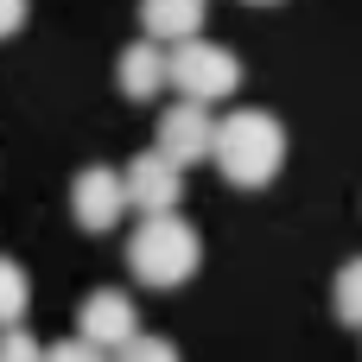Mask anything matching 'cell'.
Wrapping results in <instances>:
<instances>
[{
	"label": "cell",
	"instance_id": "obj_1",
	"mask_svg": "<svg viewBox=\"0 0 362 362\" xmlns=\"http://www.w3.org/2000/svg\"><path fill=\"white\" fill-rule=\"evenodd\" d=\"M210 159L223 165L229 185L261 191V185H274V172L286 165V127H280L267 108H242V115L216 121V146H210Z\"/></svg>",
	"mask_w": 362,
	"mask_h": 362
},
{
	"label": "cell",
	"instance_id": "obj_2",
	"mask_svg": "<svg viewBox=\"0 0 362 362\" xmlns=\"http://www.w3.org/2000/svg\"><path fill=\"white\" fill-rule=\"evenodd\" d=\"M127 267H134L140 286L172 293V286H185V280L204 267V242H197V229H191L185 216L153 210V216L134 229V242H127Z\"/></svg>",
	"mask_w": 362,
	"mask_h": 362
},
{
	"label": "cell",
	"instance_id": "obj_3",
	"mask_svg": "<svg viewBox=\"0 0 362 362\" xmlns=\"http://www.w3.org/2000/svg\"><path fill=\"white\" fill-rule=\"evenodd\" d=\"M165 83L178 95H191V102H223L242 83V64H235V51H223V45H210L197 32V38H178L165 51Z\"/></svg>",
	"mask_w": 362,
	"mask_h": 362
},
{
	"label": "cell",
	"instance_id": "obj_4",
	"mask_svg": "<svg viewBox=\"0 0 362 362\" xmlns=\"http://www.w3.org/2000/svg\"><path fill=\"white\" fill-rule=\"evenodd\" d=\"M210 146H216V121H210V102H178V108H165L159 115V153L172 159V165H204L210 159Z\"/></svg>",
	"mask_w": 362,
	"mask_h": 362
},
{
	"label": "cell",
	"instance_id": "obj_5",
	"mask_svg": "<svg viewBox=\"0 0 362 362\" xmlns=\"http://www.w3.org/2000/svg\"><path fill=\"white\" fill-rule=\"evenodd\" d=\"M121 185H127V204H134L140 216L178 210V197H185V165H172V159L153 146V153H134V165L121 172Z\"/></svg>",
	"mask_w": 362,
	"mask_h": 362
},
{
	"label": "cell",
	"instance_id": "obj_6",
	"mask_svg": "<svg viewBox=\"0 0 362 362\" xmlns=\"http://www.w3.org/2000/svg\"><path fill=\"white\" fill-rule=\"evenodd\" d=\"M70 210H76V223H83L89 235L115 229V223H121V210H127V185H121V172L89 165V172L70 185Z\"/></svg>",
	"mask_w": 362,
	"mask_h": 362
},
{
	"label": "cell",
	"instance_id": "obj_7",
	"mask_svg": "<svg viewBox=\"0 0 362 362\" xmlns=\"http://www.w3.org/2000/svg\"><path fill=\"white\" fill-rule=\"evenodd\" d=\"M76 331L102 350V356H115L127 337H134V299L121 293V286H102V293H89L83 299V312H76Z\"/></svg>",
	"mask_w": 362,
	"mask_h": 362
},
{
	"label": "cell",
	"instance_id": "obj_8",
	"mask_svg": "<svg viewBox=\"0 0 362 362\" xmlns=\"http://www.w3.org/2000/svg\"><path fill=\"white\" fill-rule=\"evenodd\" d=\"M115 83H121V95H127V102H153V95L165 89V51H159V38L127 45V51H121V64H115Z\"/></svg>",
	"mask_w": 362,
	"mask_h": 362
},
{
	"label": "cell",
	"instance_id": "obj_9",
	"mask_svg": "<svg viewBox=\"0 0 362 362\" xmlns=\"http://www.w3.org/2000/svg\"><path fill=\"white\" fill-rule=\"evenodd\" d=\"M204 0H140V25H146V38H159V45H178V38H197L204 32Z\"/></svg>",
	"mask_w": 362,
	"mask_h": 362
},
{
	"label": "cell",
	"instance_id": "obj_10",
	"mask_svg": "<svg viewBox=\"0 0 362 362\" xmlns=\"http://www.w3.org/2000/svg\"><path fill=\"white\" fill-rule=\"evenodd\" d=\"M331 305H337V325H356L362 331V255L344 261V274H337V286H331Z\"/></svg>",
	"mask_w": 362,
	"mask_h": 362
},
{
	"label": "cell",
	"instance_id": "obj_11",
	"mask_svg": "<svg viewBox=\"0 0 362 362\" xmlns=\"http://www.w3.org/2000/svg\"><path fill=\"white\" fill-rule=\"evenodd\" d=\"M25 299H32V286H25L19 261H6V255H0V331L25 318Z\"/></svg>",
	"mask_w": 362,
	"mask_h": 362
},
{
	"label": "cell",
	"instance_id": "obj_12",
	"mask_svg": "<svg viewBox=\"0 0 362 362\" xmlns=\"http://www.w3.org/2000/svg\"><path fill=\"white\" fill-rule=\"evenodd\" d=\"M25 13H32V0H0V38H13L25 25Z\"/></svg>",
	"mask_w": 362,
	"mask_h": 362
},
{
	"label": "cell",
	"instance_id": "obj_13",
	"mask_svg": "<svg viewBox=\"0 0 362 362\" xmlns=\"http://www.w3.org/2000/svg\"><path fill=\"white\" fill-rule=\"evenodd\" d=\"M0 356H38V344H32L25 331H13V325H6V337H0Z\"/></svg>",
	"mask_w": 362,
	"mask_h": 362
},
{
	"label": "cell",
	"instance_id": "obj_14",
	"mask_svg": "<svg viewBox=\"0 0 362 362\" xmlns=\"http://www.w3.org/2000/svg\"><path fill=\"white\" fill-rule=\"evenodd\" d=\"M255 6H267V0H255Z\"/></svg>",
	"mask_w": 362,
	"mask_h": 362
}]
</instances>
